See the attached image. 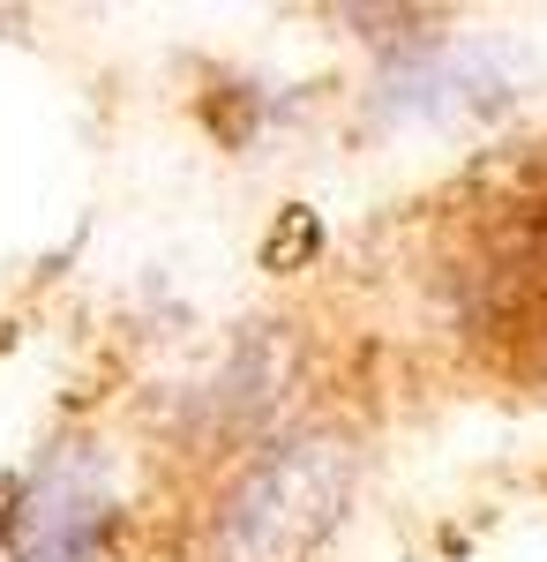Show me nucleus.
Returning a JSON list of instances; mask_svg holds the SVG:
<instances>
[{"mask_svg": "<svg viewBox=\"0 0 547 562\" xmlns=\"http://www.w3.org/2000/svg\"><path fill=\"white\" fill-rule=\"evenodd\" d=\"M540 383H547V352H540Z\"/></svg>", "mask_w": 547, "mask_h": 562, "instance_id": "nucleus-4", "label": "nucleus"}, {"mask_svg": "<svg viewBox=\"0 0 547 562\" xmlns=\"http://www.w3.org/2000/svg\"><path fill=\"white\" fill-rule=\"evenodd\" d=\"M293 383H300V330L293 323H255V330H241V338L225 346L217 375L196 383L188 428L203 435L211 450L241 458L248 442H263V435H278L293 420V413H286V390Z\"/></svg>", "mask_w": 547, "mask_h": 562, "instance_id": "nucleus-2", "label": "nucleus"}, {"mask_svg": "<svg viewBox=\"0 0 547 562\" xmlns=\"http://www.w3.org/2000/svg\"><path fill=\"white\" fill-rule=\"evenodd\" d=\"M360 480L368 428L345 413H300L225 458L196 525V562H308L360 503Z\"/></svg>", "mask_w": 547, "mask_h": 562, "instance_id": "nucleus-1", "label": "nucleus"}, {"mask_svg": "<svg viewBox=\"0 0 547 562\" xmlns=\"http://www.w3.org/2000/svg\"><path fill=\"white\" fill-rule=\"evenodd\" d=\"M121 540V487L90 442H60L15 510V562H105Z\"/></svg>", "mask_w": 547, "mask_h": 562, "instance_id": "nucleus-3", "label": "nucleus"}]
</instances>
